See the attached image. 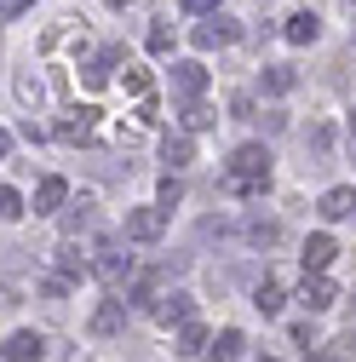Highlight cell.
Instances as JSON below:
<instances>
[{"mask_svg": "<svg viewBox=\"0 0 356 362\" xmlns=\"http://www.w3.org/2000/svg\"><path fill=\"white\" fill-rule=\"evenodd\" d=\"M172 93H178V98H190V104H196V98L207 93V69H201L196 58H184V64H172Z\"/></svg>", "mask_w": 356, "mask_h": 362, "instance_id": "6", "label": "cell"}, {"mask_svg": "<svg viewBox=\"0 0 356 362\" xmlns=\"http://www.w3.org/2000/svg\"><path fill=\"white\" fill-rule=\"evenodd\" d=\"M259 362H276V356H259Z\"/></svg>", "mask_w": 356, "mask_h": 362, "instance_id": "32", "label": "cell"}, {"mask_svg": "<svg viewBox=\"0 0 356 362\" xmlns=\"http://www.w3.org/2000/svg\"><path fill=\"white\" fill-rule=\"evenodd\" d=\"M6 156H12V132L0 127V161H6Z\"/></svg>", "mask_w": 356, "mask_h": 362, "instance_id": "30", "label": "cell"}, {"mask_svg": "<svg viewBox=\"0 0 356 362\" xmlns=\"http://www.w3.org/2000/svg\"><path fill=\"white\" fill-rule=\"evenodd\" d=\"M236 35H242V29H236V18H225V12H213V18H201V23L190 29V40H196L201 52H213V47H230Z\"/></svg>", "mask_w": 356, "mask_h": 362, "instance_id": "3", "label": "cell"}, {"mask_svg": "<svg viewBox=\"0 0 356 362\" xmlns=\"http://www.w3.org/2000/svg\"><path fill=\"white\" fill-rule=\"evenodd\" d=\"M93 270H98L109 288H126V282H132V253H126L121 242H104V247H98V259H93Z\"/></svg>", "mask_w": 356, "mask_h": 362, "instance_id": "2", "label": "cell"}, {"mask_svg": "<svg viewBox=\"0 0 356 362\" xmlns=\"http://www.w3.org/2000/svg\"><path fill=\"white\" fill-rule=\"evenodd\" d=\"M276 236H282V230H276L271 218H253V224H247V242H253V247H271Z\"/></svg>", "mask_w": 356, "mask_h": 362, "instance_id": "22", "label": "cell"}, {"mask_svg": "<svg viewBox=\"0 0 356 362\" xmlns=\"http://www.w3.org/2000/svg\"><path fill=\"white\" fill-rule=\"evenodd\" d=\"M282 299H287V293H282V282H259V293H253V305H259L264 316H276V310H282Z\"/></svg>", "mask_w": 356, "mask_h": 362, "instance_id": "20", "label": "cell"}, {"mask_svg": "<svg viewBox=\"0 0 356 362\" xmlns=\"http://www.w3.org/2000/svg\"><path fill=\"white\" fill-rule=\"evenodd\" d=\"M350 12H356V0H350Z\"/></svg>", "mask_w": 356, "mask_h": 362, "instance_id": "33", "label": "cell"}, {"mask_svg": "<svg viewBox=\"0 0 356 362\" xmlns=\"http://www.w3.org/2000/svg\"><path fill=\"white\" fill-rule=\"evenodd\" d=\"M167 230V207H132L126 213V242H161Z\"/></svg>", "mask_w": 356, "mask_h": 362, "instance_id": "4", "label": "cell"}, {"mask_svg": "<svg viewBox=\"0 0 356 362\" xmlns=\"http://www.w3.org/2000/svg\"><path fill=\"white\" fill-rule=\"evenodd\" d=\"M213 6H218V0H184V12H196V18H207Z\"/></svg>", "mask_w": 356, "mask_h": 362, "instance_id": "29", "label": "cell"}, {"mask_svg": "<svg viewBox=\"0 0 356 362\" xmlns=\"http://www.w3.org/2000/svg\"><path fill=\"white\" fill-rule=\"evenodd\" d=\"M121 328H126V305H121V299H104V305L93 310V334H98V339H115Z\"/></svg>", "mask_w": 356, "mask_h": 362, "instance_id": "7", "label": "cell"}, {"mask_svg": "<svg viewBox=\"0 0 356 362\" xmlns=\"http://www.w3.org/2000/svg\"><path fill=\"white\" fill-rule=\"evenodd\" d=\"M299 299H304V310H328V305L339 299V288H333L328 276H304V288H299Z\"/></svg>", "mask_w": 356, "mask_h": 362, "instance_id": "12", "label": "cell"}, {"mask_svg": "<svg viewBox=\"0 0 356 362\" xmlns=\"http://www.w3.org/2000/svg\"><path fill=\"white\" fill-rule=\"evenodd\" d=\"M86 224H93V196H81V202L69 207V218H64V230H69V236H81Z\"/></svg>", "mask_w": 356, "mask_h": 362, "instance_id": "21", "label": "cell"}, {"mask_svg": "<svg viewBox=\"0 0 356 362\" xmlns=\"http://www.w3.org/2000/svg\"><path fill=\"white\" fill-rule=\"evenodd\" d=\"M150 310H155V322H167V328L178 322V328H184V322H190V293H161Z\"/></svg>", "mask_w": 356, "mask_h": 362, "instance_id": "9", "label": "cell"}, {"mask_svg": "<svg viewBox=\"0 0 356 362\" xmlns=\"http://www.w3.org/2000/svg\"><path fill=\"white\" fill-rule=\"evenodd\" d=\"M242 351H247V334H242V328H225L218 339H207V351H201V356H207V362H236Z\"/></svg>", "mask_w": 356, "mask_h": 362, "instance_id": "8", "label": "cell"}, {"mask_svg": "<svg viewBox=\"0 0 356 362\" xmlns=\"http://www.w3.org/2000/svg\"><path fill=\"white\" fill-rule=\"evenodd\" d=\"M190 156H196V144L184 139V132H178V139H167V144H161V161H167V167H190Z\"/></svg>", "mask_w": 356, "mask_h": 362, "instance_id": "19", "label": "cell"}, {"mask_svg": "<svg viewBox=\"0 0 356 362\" xmlns=\"http://www.w3.org/2000/svg\"><path fill=\"white\" fill-rule=\"evenodd\" d=\"M282 35L293 40V47H310V40H316V35H322V18H316V12H293Z\"/></svg>", "mask_w": 356, "mask_h": 362, "instance_id": "14", "label": "cell"}, {"mask_svg": "<svg viewBox=\"0 0 356 362\" xmlns=\"http://www.w3.org/2000/svg\"><path fill=\"white\" fill-rule=\"evenodd\" d=\"M115 64H121V52H104V58H93V64L81 69V81H86V86H104V81L115 75Z\"/></svg>", "mask_w": 356, "mask_h": 362, "instance_id": "18", "label": "cell"}, {"mask_svg": "<svg viewBox=\"0 0 356 362\" xmlns=\"http://www.w3.org/2000/svg\"><path fill=\"white\" fill-rule=\"evenodd\" d=\"M333 253H339L333 236H310V242H304V276H322V270L333 264Z\"/></svg>", "mask_w": 356, "mask_h": 362, "instance_id": "10", "label": "cell"}, {"mask_svg": "<svg viewBox=\"0 0 356 362\" xmlns=\"http://www.w3.org/2000/svg\"><path fill=\"white\" fill-rule=\"evenodd\" d=\"M293 86H299L293 69H264V93H293Z\"/></svg>", "mask_w": 356, "mask_h": 362, "instance_id": "23", "label": "cell"}, {"mask_svg": "<svg viewBox=\"0 0 356 362\" xmlns=\"http://www.w3.org/2000/svg\"><path fill=\"white\" fill-rule=\"evenodd\" d=\"M18 98H23V104H40V81H35V75H18Z\"/></svg>", "mask_w": 356, "mask_h": 362, "instance_id": "27", "label": "cell"}, {"mask_svg": "<svg viewBox=\"0 0 356 362\" xmlns=\"http://www.w3.org/2000/svg\"><path fill=\"white\" fill-rule=\"evenodd\" d=\"M18 213H23V196H18L12 185H0V218H6V224H12Z\"/></svg>", "mask_w": 356, "mask_h": 362, "instance_id": "24", "label": "cell"}, {"mask_svg": "<svg viewBox=\"0 0 356 362\" xmlns=\"http://www.w3.org/2000/svg\"><path fill=\"white\" fill-rule=\"evenodd\" d=\"M93 115H98V110H75V115L58 127V139H64V144H86V139H93Z\"/></svg>", "mask_w": 356, "mask_h": 362, "instance_id": "16", "label": "cell"}, {"mask_svg": "<svg viewBox=\"0 0 356 362\" xmlns=\"http://www.w3.org/2000/svg\"><path fill=\"white\" fill-rule=\"evenodd\" d=\"M69 202V185H64V178H40V185H35V213H58Z\"/></svg>", "mask_w": 356, "mask_h": 362, "instance_id": "13", "label": "cell"}, {"mask_svg": "<svg viewBox=\"0 0 356 362\" xmlns=\"http://www.w3.org/2000/svg\"><path fill=\"white\" fill-rule=\"evenodd\" d=\"M184 127H190V132L213 127V110H207V104H184Z\"/></svg>", "mask_w": 356, "mask_h": 362, "instance_id": "25", "label": "cell"}, {"mask_svg": "<svg viewBox=\"0 0 356 362\" xmlns=\"http://www.w3.org/2000/svg\"><path fill=\"white\" fill-rule=\"evenodd\" d=\"M316 213H322V218H350V213H356V190H350V185H333V190L316 202Z\"/></svg>", "mask_w": 356, "mask_h": 362, "instance_id": "11", "label": "cell"}, {"mask_svg": "<svg viewBox=\"0 0 356 362\" xmlns=\"http://www.w3.org/2000/svg\"><path fill=\"white\" fill-rule=\"evenodd\" d=\"M40 356H47V334H35V328H23L0 345V362H40Z\"/></svg>", "mask_w": 356, "mask_h": 362, "instance_id": "5", "label": "cell"}, {"mask_svg": "<svg viewBox=\"0 0 356 362\" xmlns=\"http://www.w3.org/2000/svg\"><path fill=\"white\" fill-rule=\"evenodd\" d=\"M115 6H132V0H115Z\"/></svg>", "mask_w": 356, "mask_h": 362, "instance_id": "31", "label": "cell"}, {"mask_svg": "<svg viewBox=\"0 0 356 362\" xmlns=\"http://www.w3.org/2000/svg\"><path fill=\"white\" fill-rule=\"evenodd\" d=\"M144 47H150V52H172V23H155Z\"/></svg>", "mask_w": 356, "mask_h": 362, "instance_id": "26", "label": "cell"}, {"mask_svg": "<svg viewBox=\"0 0 356 362\" xmlns=\"http://www.w3.org/2000/svg\"><path fill=\"white\" fill-rule=\"evenodd\" d=\"M264 185H271V150L264 144H242L225 167V190L230 196H259Z\"/></svg>", "mask_w": 356, "mask_h": 362, "instance_id": "1", "label": "cell"}, {"mask_svg": "<svg viewBox=\"0 0 356 362\" xmlns=\"http://www.w3.org/2000/svg\"><path fill=\"white\" fill-rule=\"evenodd\" d=\"M178 196H184V185H178V178H172V173H167V178H161V207H172V202H178Z\"/></svg>", "mask_w": 356, "mask_h": 362, "instance_id": "28", "label": "cell"}, {"mask_svg": "<svg viewBox=\"0 0 356 362\" xmlns=\"http://www.w3.org/2000/svg\"><path fill=\"white\" fill-rule=\"evenodd\" d=\"M52 264H58V282H81L86 270H93V264H86V259L75 253V242H64V247L52 253Z\"/></svg>", "mask_w": 356, "mask_h": 362, "instance_id": "15", "label": "cell"}, {"mask_svg": "<svg viewBox=\"0 0 356 362\" xmlns=\"http://www.w3.org/2000/svg\"><path fill=\"white\" fill-rule=\"evenodd\" d=\"M172 351H178V356H201V351H207V328H201V322H184Z\"/></svg>", "mask_w": 356, "mask_h": 362, "instance_id": "17", "label": "cell"}]
</instances>
